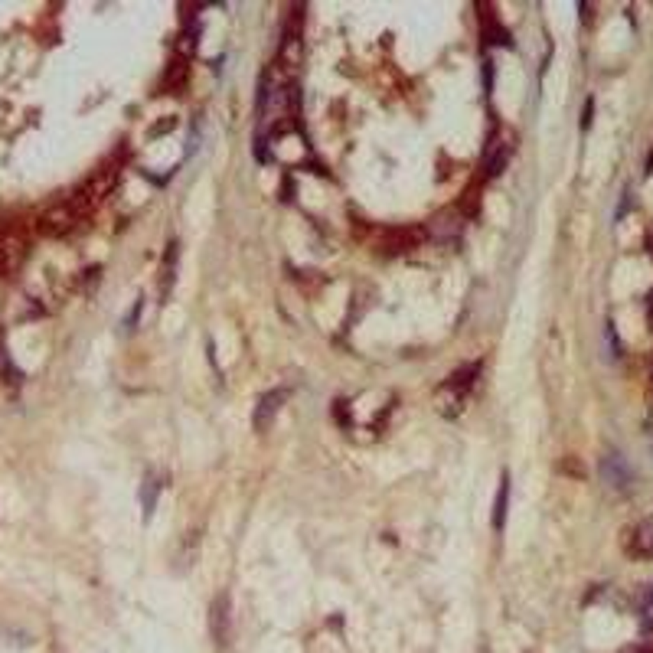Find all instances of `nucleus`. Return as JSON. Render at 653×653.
Here are the masks:
<instances>
[{
  "label": "nucleus",
  "instance_id": "nucleus-1",
  "mask_svg": "<svg viewBox=\"0 0 653 653\" xmlns=\"http://www.w3.org/2000/svg\"><path fill=\"white\" fill-rule=\"evenodd\" d=\"M288 395H291L288 389H272L261 395L258 405H255V432H268L272 428V422L281 412V405L288 402Z\"/></svg>",
  "mask_w": 653,
  "mask_h": 653
},
{
  "label": "nucleus",
  "instance_id": "nucleus-2",
  "mask_svg": "<svg viewBox=\"0 0 653 653\" xmlns=\"http://www.w3.org/2000/svg\"><path fill=\"white\" fill-rule=\"evenodd\" d=\"M506 163H510V147L493 141L490 147H487V154H483V177H487V180H497Z\"/></svg>",
  "mask_w": 653,
  "mask_h": 653
},
{
  "label": "nucleus",
  "instance_id": "nucleus-3",
  "mask_svg": "<svg viewBox=\"0 0 653 653\" xmlns=\"http://www.w3.org/2000/svg\"><path fill=\"white\" fill-rule=\"evenodd\" d=\"M177 258H180V242L173 239L163 251V268H161V298L167 301V294L173 291V278H177Z\"/></svg>",
  "mask_w": 653,
  "mask_h": 653
},
{
  "label": "nucleus",
  "instance_id": "nucleus-4",
  "mask_svg": "<svg viewBox=\"0 0 653 653\" xmlns=\"http://www.w3.org/2000/svg\"><path fill=\"white\" fill-rule=\"evenodd\" d=\"M212 637H216V643L229 640V598L226 594H219L212 604Z\"/></svg>",
  "mask_w": 653,
  "mask_h": 653
},
{
  "label": "nucleus",
  "instance_id": "nucleus-5",
  "mask_svg": "<svg viewBox=\"0 0 653 653\" xmlns=\"http://www.w3.org/2000/svg\"><path fill=\"white\" fill-rule=\"evenodd\" d=\"M506 506H510V474L500 477V490H497V503H493V529L506 526Z\"/></svg>",
  "mask_w": 653,
  "mask_h": 653
},
{
  "label": "nucleus",
  "instance_id": "nucleus-6",
  "mask_svg": "<svg viewBox=\"0 0 653 653\" xmlns=\"http://www.w3.org/2000/svg\"><path fill=\"white\" fill-rule=\"evenodd\" d=\"M157 493H161V480H157L154 474H147V477H144V483H141V513H144V520H151V516H154Z\"/></svg>",
  "mask_w": 653,
  "mask_h": 653
},
{
  "label": "nucleus",
  "instance_id": "nucleus-7",
  "mask_svg": "<svg viewBox=\"0 0 653 653\" xmlns=\"http://www.w3.org/2000/svg\"><path fill=\"white\" fill-rule=\"evenodd\" d=\"M483 85H487V91H493V59L490 56L483 62Z\"/></svg>",
  "mask_w": 653,
  "mask_h": 653
}]
</instances>
